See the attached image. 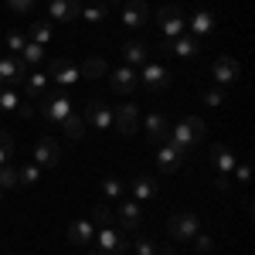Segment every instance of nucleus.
Segmentation results:
<instances>
[{"mask_svg":"<svg viewBox=\"0 0 255 255\" xmlns=\"http://www.w3.org/2000/svg\"><path fill=\"white\" fill-rule=\"evenodd\" d=\"M31 68L17 58V55H7V58H0V89H7V85H14L27 75Z\"/></svg>","mask_w":255,"mask_h":255,"instance_id":"nucleus-10","label":"nucleus"},{"mask_svg":"<svg viewBox=\"0 0 255 255\" xmlns=\"http://www.w3.org/2000/svg\"><path fill=\"white\" fill-rule=\"evenodd\" d=\"M38 102H41V116L48 119V123H55V126L72 113V99L65 96V92H44Z\"/></svg>","mask_w":255,"mask_h":255,"instance_id":"nucleus-2","label":"nucleus"},{"mask_svg":"<svg viewBox=\"0 0 255 255\" xmlns=\"http://www.w3.org/2000/svg\"><path fill=\"white\" fill-rule=\"evenodd\" d=\"M143 129H146V139L150 143H163L167 133H170V123H167V116H160V113H150V116L143 119Z\"/></svg>","mask_w":255,"mask_h":255,"instance_id":"nucleus-20","label":"nucleus"},{"mask_svg":"<svg viewBox=\"0 0 255 255\" xmlns=\"http://www.w3.org/2000/svg\"><path fill=\"white\" fill-rule=\"evenodd\" d=\"M7 7H10L14 14H27V10L34 7V0H7Z\"/></svg>","mask_w":255,"mask_h":255,"instance_id":"nucleus-41","label":"nucleus"},{"mask_svg":"<svg viewBox=\"0 0 255 255\" xmlns=\"http://www.w3.org/2000/svg\"><path fill=\"white\" fill-rule=\"evenodd\" d=\"M215 187H218V191H228V187H232V177H228V174H218L215 177Z\"/></svg>","mask_w":255,"mask_h":255,"instance_id":"nucleus-43","label":"nucleus"},{"mask_svg":"<svg viewBox=\"0 0 255 255\" xmlns=\"http://www.w3.org/2000/svg\"><path fill=\"white\" fill-rule=\"evenodd\" d=\"M123 58H126V65H146L150 61V48L143 41H126L123 44Z\"/></svg>","mask_w":255,"mask_h":255,"instance_id":"nucleus-23","label":"nucleus"},{"mask_svg":"<svg viewBox=\"0 0 255 255\" xmlns=\"http://www.w3.org/2000/svg\"><path fill=\"white\" fill-rule=\"evenodd\" d=\"M82 14L79 0H48V17L51 20H75Z\"/></svg>","mask_w":255,"mask_h":255,"instance_id":"nucleus-18","label":"nucleus"},{"mask_svg":"<svg viewBox=\"0 0 255 255\" xmlns=\"http://www.w3.org/2000/svg\"><path fill=\"white\" fill-rule=\"evenodd\" d=\"M113 126H116L123 136H133L139 129V109L136 102H119L116 109H113Z\"/></svg>","mask_w":255,"mask_h":255,"instance_id":"nucleus-4","label":"nucleus"},{"mask_svg":"<svg viewBox=\"0 0 255 255\" xmlns=\"http://www.w3.org/2000/svg\"><path fill=\"white\" fill-rule=\"evenodd\" d=\"M58 126L65 129V136H68V139H82V136H85V119L75 116V113H68V116L61 119Z\"/></svg>","mask_w":255,"mask_h":255,"instance_id":"nucleus-26","label":"nucleus"},{"mask_svg":"<svg viewBox=\"0 0 255 255\" xmlns=\"http://www.w3.org/2000/svg\"><path fill=\"white\" fill-rule=\"evenodd\" d=\"M211 79L218 85H235L238 82V61L235 58H215L211 65Z\"/></svg>","mask_w":255,"mask_h":255,"instance_id":"nucleus-16","label":"nucleus"},{"mask_svg":"<svg viewBox=\"0 0 255 255\" xmlns=\"http://www.w3.org/2000/svg\"><path fill=\"white\" fill-rule=\"evenodd\" d=\"M136 255H157V245L150 235H136Z\"/></svg>","mask_w":255,"mask_h":255,"instance_id":"nucleus-36","label":"nucleus"},{"mask_svg":"<svg viewBox=\"0 0 255 255\" xmlns=\"http://www.w3.org/2000/svg\"><path fill=\"white\" fill-rule=\"evenodd\" d=\"M92 225H99V228H109V225H113V208H109V204H99L96 211H92Z\"/></svg>","mask_w":255,"mask_h":255,"instance_id":"nucleus-34","label":"nucleus"},{"mask_svg":"<svg viewBox=\"0 0 255 255\" xmlns=\"http://www.w3.org/2000/svg\"><path fill=\"white\" fill-rule=\"evenodd\" d=\"M82 17L85 20H106L109 17V3H89V7H82Z\"/></svg>","mask_w":255,"mask_h":255,"instance_id":"nucleus-33","label":"nucleus"},{"mask_svg":"<svg viewBox=\"0 0 255 255\" xmlns=\"http://www.w3.org/2000/svg\"><path fill=\"white\" fill-rule=\"evenodd\" d=\"M102 191L109 197H123V184H119L116 177H109V180H102Z\"/></svg>","mask_w":255,"mask_h":255,"instance_id":"nucleus-40","label":"nucleus"},{"mask_svg":"<svg viewBox=\"0 0 255 255\" xmlns=\"http://www.w3.org/2000/svg\"><path fill=\"white\" fill-rule=\"evenodd\" d=\"M150 20V3L146 0H126L123 7V24L126 27H143Z\"/></svg>","mask_w":255,"mask_h":255,"instance_id":"nucleus-15","label":"nucleus"},{"mask_svg":"<svg viewBox=\"0 0 255 255\" xmlns=\"http://www.w3.org/2000/svg\"><path fill=\"white\" fill-rule=\"evenodd\" d=\"M85 123H92L96 129H109L113 126V109L99 99H85Z\"/></svg>","mask_w":255,"mask_h":255,"instance_id":"nucleus-11","label":"nucleus"},{"mask_svg":"<svg viewBox=\"0 0 255 255\" xmlns=\"http://www.w3.org/2000/svg\"><path fill=\"white\" fill-rule=\"evenodd\" d=\"M51 34H55V27H51L48 20H34V24L27 27V41H34V44H41V48L51 41Z\"/></svg>","mask_w":255,"mask_h":255,"instance_id":"nucleus-25","label":"nucleus"},{"mask_svg":"<svg viewBox=\"0 0 255 255\" xmlns=\"http://www.w3.org/2000/svg\"><path fill=\"white\" fill-rule=\"evenodd\" d=\"M180 160H184V153H177L174 146L163 139L160 150H157V167L163 170V174H174V170H180Z\"/></svg>","mask_w":255,"mask_h":255,"instance_id":"nucleus-21","label":"nucleus"},{"mask_svg":"<svg viewBox=\"0 0 255 255\" xmlns=\"http://www.w3.org/2000/svg\"><path fill=\"white\" fill-rule=\"evenodd\" d=\"M17 109H20V116H34V106H31V102H20Z\"/></svg>","mask_w":255,"mask_h":255,"instance_id":"nucleus-44","label":"nucleus"},{"mask_svg":"<svg viewBox=\"0 0 255 255\" xmlns=\"http://www.w3.org/2000/svg\"><path fill=\"white\" fill-rule=\"evenodd\" d=\"M48 75L58 82V85H72V82H79V68L72 65V61H65V58H55L51 65H48Z\"/></svg>","mask_w":255,"mask_h":255,"instance_id":"nucleus-19","label":"nucleus"},{"mask_svg":"<svg viewBox=\"0 0 255 255\" xmlns=\"http://www.w3.org/2000/svg\"><path fill=\"white\" fill-rule=\"evenodd\" d=\"M17 167L14 163H0V187L7 191V187H17Z\"/></svg>","mask_w":255,"mask_h":255,"instance_id":"nucleus-31","label":"nucleus"},{"mask_svg":"<svg viewBox=\"0 0 255 255\" xmlns=\"http://www.w3.org/2000/svg\"><path fill=\"white\" fill-rule=\"evenodd\" d=\"M160 255H177V252L170 249V245H163V249H160Z\"/></svg>","mask_w":255,"mask_h":255,"instance_id":"nucleus-45","label":"nucleus"},{"mask_svg":"<svg viewBox=\"0 0 255 255\" xmlns=\"http://www.w3.org/2000/svg\"><path fill=\"white\" fill-rule=\"evenodd\" d=\"M187 24H191V31H194L197 38H201V34H211V31H215V14H208V10H197V14L187 20Z\"/></svg>","mask_w":255,"mask_h":255,"instance_id":"nucleus-27","label":"nucleus"},{"mask_svg":"<svg viewBox=\"0 0 255 255\" xmlns=\"http://www.w3.org/2000/svg\"><path fill=\"white\" fill-rule=\"evenodd\" d=\"M129 191L136 194V201H153L157 197V184H153V177H136L129 184Z\"/></svg>","mask_w":255,"mask_h":255,"instance_id":"nucleus-24","label":"nucleus"},{"mask_svg":"<svg viewBox=\"0 0 255 255\" xmlns=\"http://www.w3.org/2000/svg\"><path fill=\"white\" fill-rule=\"evenodd\" d=\"M113 221L119 225V232L126 235V232H136L139 221H143V211H139V201H119V208L113 211Z\"/></svg>","mask_w":255,"mask_h":255,"instance_id":"nucleus-5","label":"nucleus"},{"mask_svg":"<svg viewBox=\"0 0 255 255\" xmlns=\"http://www.w3.org/2000/svg\"><path fill=\"white\" fill-rule=\"evenodd\" d=\"M17 58L24 61L27 68H34V65H41V61H44V48H41V44H34V41H27V44H24V51H20Z\"/></svg>","mask_w":255,"mask_h":255,"instance_id":"nucleus-29","label":"nucleus"},{"mask_svg":"<svg viewBox=\"0 0 255 255\" xmlns=\"http://www.w3.org/2000/svg\"><path fill=\"white\" fill-rule=\"evenodd\" d=\"M170 72L163 68V65H143V72H139V85H146L150 92H163V89H170Z\"/></svg>","mask_w":255,"mask_h":255,"instance_id":"nucleus-9","label":"nucleus"},{"mask_svg":"<svg viewBox=\"0 0 255 255\" xmlns=\"http://www.w3.org/2000/svg\"><path fill=\"white\" fill-rule=\"evenodd\" d=\"M17 180H20V187H31V184H38V180H41V167H38V163L17 167Z\"/></svg>","mask_w":255,"mask_h":255,"instance_id":"nucleus-30","label":"nucleus"},{"mask_svg":"<svg viewBox=\"0 0 255 255\" xmlns=\"http://www.w3.org/2000/svg\"><path fill=\"white\" fill-rule=\"evenodd\" d=\"M58 160H61V146L51 136H44V139L34 143V163H38V167H58Z\"/></svg>","mask_w":255,"mask_h":255,"instance_id":"nucleus-12","label":"nucleus"},{"mask_svg":"<svg viewBox=\"0 0 255 255\" xmlns=\"http://www.w3.org/2000/svg\"><path fill=\"white\" fill-rule=\"evenodd\" d=\"M79 72L85 75V79H102V75H109V65H106L102 58H96V55H92V58H85V65H82Z\"/></svg>","mask_w":255,"mask_h":255,"instance_id":"nucleus-28","label":"nucleus"},{"mask_svg":"<svg viewBox=\"0 0 255 255\" xmlns=\"http://www.w3.org/2000/svg\"><path fill=\"white\" fill-rule=\"evenodd\" d=\"M96 238H99V249H96L99 255H126V235L119 228H113V225L109 228H99Z\"/></svg>","mask_w":255,"mask_h":255,"instance_id":"nucleus-6","label":"nucleus"},{"mask_svg":"<svg viewBox=\"0 0 255 255\" xmlns=\"http://www.w3.org/2000/svg\"><path fill=\"white\" fill-rule=\"evenodd\" d=\"M191 242L197 245V252H215V238H211V235H201V232H197Z\"/></svg>","mask_w":255,"mask_h":255,"instance_id":"nucleus-38","label":"nucleus"},{"mask_svg":"<svg viewBox=\"0 0 255 255\" xmlns=\"http://www.w3.org/2000/svg\"><path fill=\"white\" fill-rule=\"evenodd\" d=\"M123 3H126V0H123Z\"/></svg>","mask_w":255,"mask_h":255,"instance_id":"nucleus-48","label":"nucleus"},{"mask_svg":"<svg viewBox=\"0 0 255 255\" xmlns=\"http://www.w3.org/2000/svg\"><path fill=\"white\" fill-rule=\"evenodd\" d=\"M204 102L208 106H225V89H204Z\"/></svg>","mask_w":255,"mask_h":255,"instance_id":"nucleus-39","label":"nucleus"},{"mask_svg":"<svg viewBox=\"0 0 255 255\" xmlns=\"http://www.w3.org/2000/svg\"><path fill=\"white\" fill-rule=\"evenodd\" d=\"M85 255H99V252H85Z\"/></svg>","mask_w":255,"mask_h":255,"instance_id":"nucleus-46","label":"nucleus"},{"mask_svg":"<svg viewBox=\"0 0 255 255\" xmlns=\"http://www.w3.org/2000/svg\"><path fill=\"white\" fill-rule=\"evenodd\" d=\"M208 160L218 167V174H232V170H235V163H238L235 153H232L228 146H221V143H211V146H208Z\"/></svg>","mask_w":255,"mask_h":255,"instance_id":"nucleus-17","label":"nucleus"},{"mask_svg":"<svg viewBox=\"0 0 255 255\" xmlns=\"http://www.w3.org/2000/svg\"><path fill=\"white\" fill-rule=\"evenodd\" d=\"M201 139H204V119L201 116H187L180 126H174V129L167 133V143L174 146L177 153H191V150H197Z\"/></svg>","mask_w":255,"mask_h":255,"instance_id":"nucleus-1","label":"nucleus"},{"mask_svg":"<svg viewBox=\"0 0 255 255\" xmlns=\"http://www.w3.org/2000/svg\"><path fill=\"white\" fill-rule=\"evenodd\" d=\"M96 238V225L92 221H72L68 225V242L72 245H89Z\"/></svg>","mask_w":255,"mask_h":255,"instance_id":"nucleus-22","label":"nucleus"},{"mask_svg":"<svg viewBox=\"0 0 255 255\" xmlns=\"http://www.w3.org/2000/svg\"><path fill=\"white\" fill-rule=\"evenodd\" d=\"M109 85H113L116 96H133L139 89V72L133 65H123V68H116V72L109 75Z\"/></svg>","mask_w":255,"mask_h":255,"instance_id":"nucleus-8","label":"nucleus"},{"mask_svg":"<svg viewBox=\"0 0 255 255\" xmlns=\"http://www.w3.org/2000/svg\"><path fill=\"white\" fill-rule=\"evenodd\" d=\"M157 20H160V27H163V38H167V41L180 38L184 27H187V17H184L180 7H163V10L157 14Z\"/></svg>","mask_w":255,"mask_h":255,"instance_id":"nucleus-7","label":"nucleus"},{"mask_svg":"<svg viewBox=\"0 0 255 255\" xmlns=\"http://www.w3.org/2000/svg\"><path fill=\"white\" fill-rule=\"evenodd\" d=\"M20 89H24V99H27V102H38V99L48 92V75L31 68V72L20 79Z\"/></svg>","mask_w":255,"mask_h":255,"instance_id":"nucleus-14","label":"nucleus"},{"mask_svg":"<svg viewBox=\"0 0 255 255\" xmlns=\"http://www.w3.org/2000/svg\"><path fill=\"white\" fill-rule=\"evenodd\" d=\"M10 157H14V139L7 129H0V163H10Z\"/></svg>","mask_w":255,"mask_h":255,"instance_id":"nucleus-35","label":"nucleus"},{"mask_svg":"<svg viewBox=\"0 0 255 255\" xmlns=\"http://www.w3.org/2000/svg\"><path fill=\"white\" fill-rule=\"evenodd\" d=\"M0 197H3V187H0Z\"/></svg>","mask_w":255,"mask_h":255,"instance_id":"nucleus-47","label":"nucleus"},{"mask_svg":"<svg viewBox=\"0 0 255 255\" xmlns=\"http://www.w3.org/2000/svg\"><path fill=\"white\" fill-rule=\"evenodd\" d=\"M232 174H238V180H242V184H249L252 170H249V163H235V170H232Z\"/></svg>","mask_w":255,"mask_h":255,"instance_id":"nucleus-42","label":"nucleus"},{"mask_svg":"<svg viewBox=\"0 0 255 255\" xmlns=\"http://www.w3.org/2000/svg\"><path fill=\"white\" fill-rule=\"evenodd\" d=\"M160 51H174L177 58H197V51H201V44H197V38H174V41H167V38H160Z\"/></svg>","mask_w":255,"mask_h":255,"instance_id":"nucleus-13","label":"nucleus"},{"mask_svg":"<svg viewBox=\"0 0 255 255\" xmlns=\"http://www.w3.org/2000/svg\"><path fill=\"white\" fill-rule=\"evenodd\" d=\"M24 44H27V38H24V34H17V31H10V34H7V48H10L14 55H20V51H24Z\"/></svg>","mask_w":255,"mask_h":255,"instance_id":"nucleus-37","label":"nucleus"},{"mask_svg":"<svg viewBox=\"0 0 255 255\" xmlns=\"http://www.w3.org/2000/svg\"><path fill=\"white\" fill-rule=\"evenodd\" d=\"M197 228H201V221H197L194 211H177V215L167 221V232H170V238H177V242H191V238L197 235Z\"/></svg>","mask_w":255,"mask_h":255,"instance_id":"nucleus-3","label":"nucleus"},{"mask_svg":"<svg viewBox=\"0 0 255 255\" xmlns=\"http://www.w3.org/2000/svg\"><path fill=\"white\" fill-rule=\"evenodd\" d=\"M20 106V96L14 89H0V113H14Z\"/></svg>","mask_w":255,"mask_h":255,"instance_id":"nucleus-32","label":"nucleus"}]
</instances>
